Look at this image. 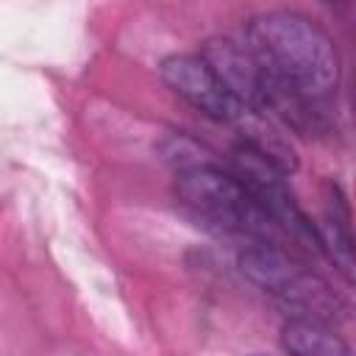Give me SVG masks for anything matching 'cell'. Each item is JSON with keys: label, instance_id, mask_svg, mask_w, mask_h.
<instances>
[{"label": "cell", "instance_id": "cell-4", "mask_svg": "<svg viewBox=\"0 0 356 356\" xmlns=\"http://www.w3.org/2000/svg\"><path fill=\"white\" fill-rule=\"evenodd\" d=\"M161 78L178 97H184L192 108L211 120L231 122L245 117V108L231 97V92L222 86V81L214 75L200 53L167 56L161 61Z\"/></svg>", "mask_w": 356, "mask_h": 356}, {"label": "cell", "instance_id": "cell-3", "mask_svg": "<svg viewBox=\"0 0 356 356\" xmlns=\"http://www.w3.org/2000/svg\"><path fill=\"white\" fill-rule=\"evenodd\" d=\"M239 270L261 292L292 309L295 317L328 323L339 312V298L328 289V284L314 273L303 270L278 245L253 242L239 253Z\"/></svg>", "mask_w": 356, "mask_h": 356}, {"label": "cell", "instance_id": "cell-6", "mask_svg": "<svg viewBox=\"0 0 356 356\" xmlns=\"http://www.w3.org/2000/svg\"><path fill=\"white\" fill-rule=\"evenodd\" d=\"M281 345L289 356H350L345 339L328 328V323L292 317L281 328Z\"/></svg>", "mask_w": 356, "mask_h": 356}, {"label": "cell", "instance_id": "cell-2", "mask_svg": "<svg viewBox=\"0 0 356 356\" xmlns=\"http://www.w3.org/2000/svg\"><path fill=\"white\" fill-rule=\"evenodd\" d=\"M178 200L206 225L225 234H248L267 242L270 220L242 181L211 161L192 164L175 175Z\"/></svg>", "mask_w": 356, "mask_h": 356}, {"label": "cell", "instance_id": "cell-1", "mask_svg": "<svg viewBox=\"0 0 356 356\" xmlns=\"http://www.w3.org/2000/svg\"><path fill=\"white\" fill-rule=\"evenodd\" d=\"M245 36L248 50L267 75V103L273 95H289L317 106L337 92V47L306 14L286 8L264 11L248 22Z\"/></svg>", "mask_w": 356, "mask_h": 356}, {"label": "cell", "instance_id": "cell-7", "mask_svg": "<svg viewBox=\"0 0 356 356\" xmlns=\"http://www.w3.org/2000/svg\"><path fill=\"white\" fill-rule=\"evenodd\" d=\"M256 356H261V353H256Z\"/></svg>", "mask_w": 356, "mask_h": 356}, {"label": "cell", "instance_id": "cell-5", "mask_svg": "<svg viewBox=\"0 0 356 356\" xmlns=\"http://www.w3.org/2000/svg\"><path fill=\"white\" fill-rule=\"evenodd\" d=\"M200 56L245 111L259 114L267 108V75L248 44L231 36H214L203 44Z\"/></svg>", "mask_w": 356, "mask_h": 356}]
</instances>
